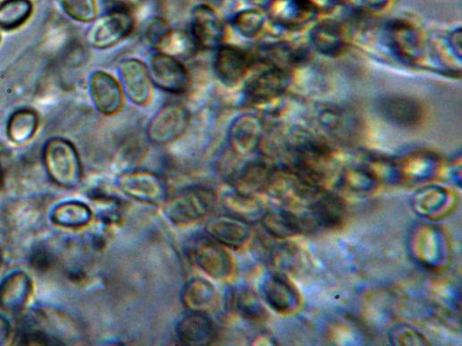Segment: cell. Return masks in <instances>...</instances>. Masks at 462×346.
I'll return each instance as SVG.
<instances>
[{"instance_id": "cell-30", "label": "cell", "mask_w": 462, "mask_h": 346, "mask_svg": "<svg viewBox=\"0 0 462 346\" xmlns=\"http://www.w3.org/2000/svg\"><path fill=\"white\" fill-rule=\"evenodd\" d=\"M222 204L229 215L248 224L260 222L266 212L263 202L256 195L243 194L234 189L222 195Z\"/></svg>"}, {"instance_id": "cell-27", "label": "cell", "mask_w": 462, "mask_h": 346, "mask_svg": "<svg viewBox=\"0 0 462 346\" xmlns=\"http://www.w3.org/2000/svg\"><path fill=\"white\" fill-rule=\"evenodd\" d=\"M250 54L253 62L290 72L300 64L305 57L301 50L283 42L263 44Z\"/></svg>"}, {"instance_id": "cell-52", "label": "cell", "mask_w": 462, "mask_h": 346, "mask_svg": "<svg viewBox=\"0 0 462 346\" xmlns=\"http://www.w3.org/2000/svg\"><path fill=\"white\" fill-rule=\"evenodd\" d=\"M0 41H2V37H0Z\"/></svg>"}, {"instance_id": "cell-24", "label": "cell", "mask_w": 462, "mask_h": 346, "mask_svg": "<svg viewBox=\"0 0 462 346\" xmlns=\"http://www.w3.org/2000/svg\"><path fill=\"white\" fill-rule=\"evenodd\" d=\"M176 334L182 344L205 346L214 342L215 330L208 314L189 311L177 323Z\"/></svg>"}, {"instance_id": "cell-17", "label": "cell", "mask_w": 462, "mask_h": 346, "mask_svg": "<svg viewBox=\"0 0 462 346\" xmlns=\"http://www.w3.org/2000/svg\"><path fill=\"white\" fill-rule=\"evenodd\" d=\"M260 222L269 235L279 239L291 238L315 231L313 223L303 212L287 207L266 211Z\"/></svg>"}, {"instance_id": "cell-11", "label": "cell", "mask_w": 462, "mask_h": 346, "mask_svg": "<svg viewBox=\"0 0 462 346\" xmlns=\"http://www.w3.org/2000/svg\"><path fill=\"white\" fill-rule=\"evenodd\" d=\"M347 204L329 190L317 192L300 210L311 220L315 230L340 228L347 218Z\"/></svg>"}, {"instance_id": "cell-25", "label": "cell", "mask_w": 462, "mask_h": 346, "mask_svg": "<svg viewBox=\"0 0 462 346\" xmlns=\"http://www.w3.org/2000/svg\"><path fill=\"white\" fill-rule=\"evenodd\" d=\"M32 291V281L26 273L11 274L0 283V309L10 314L21 312L29 302Z\"/></svg>"}, {"instance_id": "cell-50", "label": "cell", "mask_w": 462, "mask_h": 346, "mask_svg": "<svg viewBox=\"0 0 462 346\" xmlns=\"http://www.w3.org/2000/svg\"><path fill=\"white\" fill-rule=\"evenodd\" d=\"M3 188V173L2 169H0V191H2Z\"/></svg>"}, {"instance_id": "cell-29", "label": "cell", "mask_w": 462, "mask_h": 346, "mask_svg": "<svg viewBox=\"0 0 462 346\" xmlns=\"http://www.w3.org/2000/svg\"><path fill=\"white\" fill-rule=\"evenodd\" d=\"M181 300L189 311L208 314L216 309L219 302L214 286L203 278H193L184 285Z\"/></svg>"}, {"instance_id": "cell-31", "label": "cell", "mask_w": 462, "mask_h": 346, "mask_svg": "<svg viewBox=\"0 0 462 346\" xmlns=\"http://www.w3.org/2000/svg\"><path fill=\"white\" fill-rule=\"evenodd\" d=\"M311 42L315 48L323 55H339L345 47L342 26L329 20L319 23L311 32Z\"/></svg>"}, {"instance_id": "cell-16", "label": "cell", "mask_w": 462, "mask_h": 346, "mask_svg": "<svg viewBox=\"0 0 462 346\" xmlns=\"http://www.w3.org/2000/svg\"><path fill=\"white\" fill-rule=\"evenodd\" d=\"M411 249L418 261L428 268L440 269L448 259V243L434 227H419L412 235Z\"/></svg>"}, {"instance_id": "cell-22", "label": "cell", "mask_w": 462, "mask_h": 346, "mask_svg": "<svg viewBox=\"0 0 462 346\" xmlns=\"http://www.w3.org/2000/svg\"><path fill=\"white\" fill-rule=\"evenodd\" d=\"M206 231L214 241L232 249L241 248L251 236L250 224L231 215L210 218Z\"/></svg>"}, {"instance_id": "cell-45", "label": "cell", "mask_w": 462, "mask_h": 346, "mask_svg": "<svg viewBox=\"0 0 462 346\" xmlns=\"http://www.w3.org/2000/svg\"><path fill=\"white\" fill-rule=\"evenodd\" d=\"M12 335V325L9 320L0 315V345L6 344Z\"/></svg>"}, {"instance_id": "cell-41", "label": "cell", "mask_w": 462, "mask_h": 346, "mask_svg": "<svg viewBox=\"0 0 462 346\" xmlns=\"http://www.w3.org/2000/svg\"><path fill=\"white\" fill-rule=\"evenodd\" d=\"M392 344L396 345H427L430 342L422 334L407 325H396L390 331Z\"/></svg>"}, {"instance_id": "cell-13", "label": "cell", "mask_w": 462, "mask_h": 346, "mask_svg": "<svg viewBox=\"0 0 462 346\" xmlns=\"http://www.w3.org/2000/svg\"><path fill=\"white\" fill-rule=\"evenodd\" d=\"M253 65L250 53L223 44L214 50L213 70L222 84L234 88L244 81Z\"/></svg>"}, {"instance_id": "cell-7", "label": "cell", "mask_w": 462, "mask_h": 346, "mask_svg": "<svg viewBox=\"0 0 462 346\" xmlns=\"http://www.w3.org/2000/svg\"><path fill=\"white\" fill-rule=\"evenodd\" d=\"M119 190L126 196L147 204H160L167 198L164 180L156 173L147 169H128L120 173Z\"/></svg>"}, {"instance_id": "cell-40", "label": "cell", "mask_w": 462, "mask_h": 346, "mask_svg": "<svg viewBox=\"0 0 462 346\" xmlns=\"http://www.w3.org/2000/svg\"><path fill=\"white\" fill-rule=\"evenodd\" d=\"M172 30V26L165 19L162 17L152 18L144 29V42L154 51L159 52Z\"/></svg>"}, {"instance_id": "cell-4", "label": "cell", "mask_w": 462, "mask_h": 346, "mask_svg": "<svg viewBox=\"0 0 462 346\" xmlns=\"http://www.w3.org/2000/svg\"><path fill=\"white\" fill-rule=\"evenodd\" d=\"M135 20L128 10L115 8L92 22L87 33L88 44L97 50H108L129 38Z\"/></svg>"}, {"instance_id": "cell-48", "label": "cell", "mask_w": 462, "mask_h": 346, "mask_svg": "<svg viewBox=\"0 0 462 346\" xmlns=\"http://www.w3.org/2000/svg\"><path fill=\"white\" fill-rule=\"evenodd\" d=\"M449 45L458 53V57L461 54V31L460 29L453 31L449 36Z\"/></svg>"}, {"instance_id": "cell-43", "label": "cell", "mask_w": 462, "mask_h": 346, "mask_svg": "<svg viewBox=\"0 0 462 346\" xmlns=\"http://www.w3.org/2000/svg\"><path fill=\"white\" fill-rule=\"evenodd\" d=\"M20 344L39 345V344H56L52 338L41 331H30L24 333L20 337Z\"/></svg>"}, {"instance_id": "cell-34", "label": "cell", "mask_w": 462, "mask_h": 346, "mask_svg": "<svg viewBox=\"0 0 462 346\" xmlns=\"http://www.w3.org/2000/svg\"><path fill=\"white\" fill-rule=\"evenodd\" d=\"M92 218V211L80 202H65L57 205L51 215L53 222L67 228H80L87 226Z\"/></svg>"}, {"instance_id": "cell-38", "label": "cell", "mask_w": 462, "mask_h": 346, "mask_svg": "<svg viewBox=\"0 0 462 346\" xmlns=\"http://www.w3.org/2000/svg\"><path fill=\"white\" fill-rule=\"evenodd\" d=\"M63 12L80 23H92L98 18L97 0H57Z\"/></svg>"}, {"instance_id": "cell-26", "label": "cell", "mask_w": 462, "mask_h": 346, "mask_svg": "<svg viewBox=\"0 0 462 346\" xmlns=\"http://www.w3.org/2000/svg\"><path fill=\"white\" fill-rule=\"evenodd\" d=\"M387 32L394 52L406 61L418 60L424 49L422 37L416 28L405 21H392Z\"/></svg>"}, {"instance_id": "cell-15", "label": "cell", "mask_w": 462, "mask_h": 346, "mask_svg": "<svg viewBox=\"0 0 462 346\" xmlns=\"http://www.w3.org/2000/svg\"><path fill=\"white\" fill-rule=\"evenodd\" d=\"M190 253L195 263L209 276L227 279L232 273L233 263L223 245L210 236H200L192 242Z\"/></svg>"}, {"instance_id": "cell-42", "label": "cell", "mask_w": 462, "mask_h": 346, "mask_svg": "<svg viewBox=\"0 0 462 346\" xmlns=\"http://www.w3.org/2000/svg\"><path fill=\"white\" fill-rule=\"evenodd\" d=\"M341 110L335 107H325L318 116L319 125L332 135L343 132L345 119Z\"/></svg>"}, {"instance_id": "cell-21", "label": "cell", "mask_w": 462, "mask_h": 346, "mask_svg": "<svg viewBox=\"0 0 462 346\" xmlns=\"http://www.w3.org/2000/svg\"><path fill=\"white\" fill-rule=\"evenodd\" d=\"M457 204L458 198L450 191L434 186L423 188L413 199L415 210L433 221L448 217Z\"/></svg>"}, {"instance_id": "cell-37", "label": "cell", "mask_w": 462, "mask_h": 346, "mask_svg": "<svg viewBox=\"0 0 462 346\" xmlns=\"http://www.w3.org/2000/svg\"><path fill=\"white\" fill-rule=\"evenodd\" d=\"M231 305L234 311L251 321H263L267 313L257 295L248 290L237 291L232 293Z\"/></svg>"}, {"instance_id": "cell-49", "label": "cell", "mask_w": 462, "mask_h": 346, "mask_svg": "<svg viewBox=\"0 0 462 346\" xmlns=\"http://www.w3.org/2000/svg\"><path fill=\"white\" fill-rule=\"evenodd\" d=\"M244 2L251 7L257 8L260 10H265L273 2V0H244Z\"/></svg>"}, {"instance_id": "cell-12", "label": "cell", "mask_w": 462, "mask_h": 346, "mask_svg": "<svg viewBox=\"0 0 462 346\" xmlns=\"http://www.w3.org/2000/svg\"><path fill=\"white\" fill-rule=\"evenodd\" d=\"M226 25L219 12L211 5L201 4L191 12L190 35L198 48L216 50L226 37Z\"/></svg>"}, {"instance_id": "cell-9", "label": "cell", "mask_w": 462, "mask_h": 346, "mask_svg": "<svg viewBox=\"0 0 462 346\" xmlns=\"http://www.w3.org/2000/svg\"><path fill=\"white\" fill-rule=\"evenodd\" d=\"M88 94L99 113L118 115L125 106L126 95L120 80L105 70L92 72L88 81Z\"/></svg>"}, {"instance_id": "cell-14", "label": "cell", "mask_w": 462, "mask_h": 346, "mask_svg": "<svg viewBox=\"0 0 462 346\" xmlns=\"http://www.w3.org/2000/svg\"><path fill=\"white\" fill-rule=\"evenodd\" d=\"M267 18L277 27L298 31L318 17V7L311 0H273L265 9Z\"/></svg>"}, {"instance_id": "cell-20", "label": "cell", "mask_w": 462, "mask_h": 346, "mask_svg": "<svg viewBox=\"0 0 462 346\" xmlns=\"http://www.w3.org/2000/svg\"><path fill=\"white\" fill-rule=\"evenodd\" d=\"M274 165L264 159L252 160L237 168L230 177L232 189L256 195L264 194Z\"/></svg>"}, {"instance_id": "cell-6", "label": "cell", "mask_w": 462, "mask_h": 346, "mask_svg": "<svg viewBox=\"0 0 462 346\" xmlns=\"http://www.w3.org/2000/svg\"><path fill=\"white\" fill-rule=\"evenodd\" d=\"M147 67L155 88L173 95L186 94L190 88L191 74L180 59L155 51Z\"/></svg>"}, {"instance_id": "cell-1", "label": "cell", "mask_w": 462, "mask_h": 346, "mask_svg": "<svg viewBox=\"0 0 462 346\" xmlns=\"http://www.w3.org/2000/svg\"><path fill=\"white\" fill-rule=\"evenodd\" d=\"M217 202L215 193L206 187L184 189L164 202V215L175 226L193 225L209 216Z\"/></svg>"}, {"instance_id": "cell-2", "label": "cell", "mask_w": 462, "mask_h": 346, "mask_svg": "<svg viewBox=\"0 0 462 346\" xmlns=\"http://www.w3.org/2000/svg\"><path fill=\"white\" fill-rule=\"evenodd\" d=\"M243 83L247 103L254 107L266 106L279 101L287 93L291 83V73L253 62Z\"/></svg>"}, {"instance_id": "cell-32", "label": "cell", "mask_w": 462, "mask_h": 346, "mask_svg": "<svg viewBox=\"0 0 462 346\" xmlns=\"http://www.w3.org/2000/svg\"><path fill=\"white\" fill-rule=\"evenodd\" d=\"M38 126L39 118L34 110H18L8 120L7 136L14 144H24L34 137Z\"/></svg>"}, {"instance_id": "cell-33", "label": "cell", "mask_w": 462, "mask_h": 346, "mask_svg": "<svg viewBox=\"0 0 462 346\" xmlns=\"http://www.w3.org/2000/svg\"><path fill=\"white\" fill-rule=\"evenodd\" d=\"M338 184L346 190L357 194H372L381 185L359 163L342 168Z\"/></svg>"}, {"instance_id": "cell-47", "label": "cell", "mask_w": 462, "mask_h": 346, "mask_svg": "<svg viewBox=\"0 0 462 346\" xmlns=\"http://www.w3.org/2000/svg\"><path fill=\"white\" fill-rule=\"evenodd\" d=\"M391 0H363L364 5L371 10L379 11L385 9Z\"/></svg>"}, {"instance_id": "cell-3", "label": "cell", "mask_w": 462, "mask_h": 346, "mask_svg": "<svg viewBox=\"0 0 462 346\" xmlns=\"http://www.w3.org/2000/svg\"><path fill=\"white\" fill-rule=\"evenodd\" d=\"M44 163L51 180L64 189H74L82 179V165L75 146L68 140L55 137L44 148Z\"/></svg>"}, {"instance_id": "cell-51", "label": "cell", "mask_w": 462, "mask_h": 346, "mask_svg": "<svg viewBox=\"0 0 462 346\" xmlns=\"http://www.w3.org/2000/svg\"><path fill=\"white\" fill-rule=\"evenodd\" d=\"M3 264V251L2 249H0V267H2Z\"/></svg>"}, {"instance_id": "cell-36", "label": "cell", "mask_w": 462, "mask_h": 346, "mask_svg": "<svg viewBox=\"0 0 462 346\" xmlns=\"http://www.w3.org/2000/svg\"><path fill=\"white\" fill-rule=\"evenodd\" d=\"M30 0H4L0 4V29L14 30L24 25L33 13Z\"/></svg>"}, {"instance_id": "cell-46", "label": "cell", "mask_w": 462, "mask_h": 346, "mask_svg": "<svg viewBox=\"0 0 462 346\" xmlns=\"http://www.w3.org/2000/svg\"><path fill=\"white\" fill-rule=\"evenodd\" d=\"M113 2L116 8L130 11L131 9L139 8L145 0H113Z\"/></svg>"}, {"instance_id": "cell-5", "label": "cell", "mask_w": 462, "mask_h": 346, "mask_svg": "<svg viewBox=\"0 0 462 346\" xmlns=\"http://www.w3.org/2000/svg\"><path fill=\"white\" fill-rule=\"evenodd\" d=\"M189 110L180 103H167L149 120L146 135L147 140L163 145L173 143L188 131L191 123Z\"/></svg>"}, {"instance_id": "cell-18", "label": "cell", "mask_w": 462, "mask_h": 346, "mask_svg": "<svg viewBox=\"0 0 462 346\" xmlns=\"http://www.w3.org/2000/svg\"><path fill=\"white\" fill-rule=\"evenodd\" d=\"M265 301L277 313H296L302 306V297L290 278L281 275L267 276L262 284Z\"/></svg>"}, {"instance_id": "cell-8", "label": "cell", "mask_w": 462, "mask_h": 346, "mask_svg": "<svg viewBox=\"0 0 462 346\" xmlns=\"http://www.w3.org/2000/svg\"><path fill=\"white\" fill-rule=\"evenodd\" d=\"M119 80L126 98L134 105L145 108L155 98V85L147 64L138 58H127L119 63Z\"/></svg>"}, {"instance_id": "cell-39", "label": "cell", "mask_w": 462, "mask_h": 346, "mask_svg": "<svg viewBox=\"0 0 462 346\" xmlns=\"http://www.w3.org/2000/svg\"><path fill=\"white\" fill-rule=\"evenodd\" d=\"M197 45L192 36L181 30H172L171 36L159 51L181 60L195 54Z\"/></svg>"}, {"instance_id": "cell-35", "label": "cell", "mask_w": 462, "mask_h": 346, "mask_svg": "<svg viewBox=\"0 0 462 346\" xmlns=\"http://www.w3.org/2000/svg\"><path fill=\"white\" fill-rule=\"evenodd\" d=\"M267 16L257 8H247L235 12L230 19V26L237 35L253 39L264 30Z\"/></svg>"}, {"instance_id": "cell-44", "label": "cell", "mask_w": 462, "mask_h": 346, "mask_svg": "<svg viewBox=\"0 0 462 346\" xmlns=\"http://www.w3.org/2000/svg\"><path fill=\"white\" fill-rule=\"evenodd\" d=\"M32 262L35 268H46L51 265L52 260L47 251L39 250L32 258Z\"/></svg>"}, {"instance_id": "cell-28", "label": "cell", "mask_w": 462, "mask_h": 346, "mask_svg": "<svg viewBox=\"0 0 462 346\" xmlns=\"http://www.w3.org/2000/svg\"><path fill=\"white\" fill-rule=\"evenodd\" d=\"M379 110L390 122L404 128L417 127L424 119L422 106L407 97H385L380 102Z\"/></svg>"}, {"instance_id": "cell-10", "label": "cell", "mask_w": 462, "mask_h": 346, "mask_svg": "<svg viewBox=\"0 0 462 346\" xmlns=\"http://www.w3.org/2000/svg\"><path fill=\"white\" fill-rule=\"evenodd\" d=\"M394 161L398 184L407 186L435 179L441 169L439 156L427 150H415Z\"/></svg>"}, {"instance_id": "cell-23", "label": "cell", "mask_w": 462, "mask_h": 346, "mask_svg": "<svg viewBox=\"0 0 462 346\" xmlns=\"http://www.w3.org/2000/svg\"><path fill=\"white\" fill-rule=\"evenodd\" d=\"M271 263L274 274L288 278L302 276L311 268L308 253L294 242H287L274 248L271 255Z\"/></svg>"}, {"instance_id": "cell-19", "label": "cell", "mask_w": 462, "mask_h": 346, "mask_svg": "<svg viewBox=\"0 0 462 346\" xmlns=\"http://www.w3.org/2000/svg\"><path fill=\"white\" fill-rule=\"evenodd\" d=\"M264 138V124L253 114H243L231 123L228 142L231 151L239 156L249 155L261 147Z\"/></svg>"}]
</instances>
